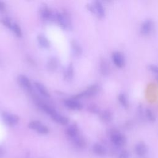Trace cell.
<instances>
[{
  "instance_id": "cell-1",
  "label": "cell",
  "mask_w": 158,
  "mask_h": 158,
  "mask_svg": "<svg viewBox=\"0 0 158 158\" xmlns=\"http://www.w3.org/2000/svg\"><path fill=\"white\" fill-rule=\"evenodd\" d=\"M55 19L59 25L64 29L69 30L72 28L70 16L66 13H58L55 14Z\"/></svg>"
},
{
  "instance_id": "cell-2",
  "label": "cell",
  "mask_w": 158,
  "mask_h": 158,
  "mask_svg": "<svg viewBox=\"0 0 158 158\" xmlns=\"http://www.w3.org/2000/svg\"><path fill=\"white\" fill-rule=\"evenodd\" d=\"M110 139L113 144L116 146H121L125 144L127 141L126 137L116 129H112L110 132Z\"/></svg>"
},
{
  "instance_id": "cell-3",
  "label": "cell",
  "mask_w": 158,
  "mask_h": 158,
  "mask_svg": "<svg viewBox=\"0 0 158 158\" xmlns=\"http://www.w3.org/2000/svg\"><path fill=\"white\" fill-rule=\"evenodd\" d=\"M99 86L97 84H94L89 87H88L85 91L83 92L78 94L77 95H75L73 97V99L77 100L79 99H80L82 98H90V97H93L95 95L97 94V93L99 91Z\"/></svg>"
},
{
  "instance_id": "cell-4",
  "label": "cell",
  "mask_w": 158,
  "mask_h": 158,
  "mask_svg": "<svg viewBox=\"0 0 158 158\" xmlns=\"http://www.w3.org/2000/svg\"><path fill=\"white\" fill-rule=\"evenodd\" d=\"M88 10L98 17L102 18L105 16V9L101 2L95 1L93 3L87 5Z\"/></svg>"
},
{
  "instance_id": "cell-5",
  "label": "cell",
  "mask_w": 158,
  "mask_h": 158,
  "mask_svg": "<svg viewBox=\"0 0 158 158\" xmlns=\"http://www.w3.org/2000/svg\"><path fill=\"white\" fill-rule=\"evenodd\" d=\"M154 29V22L152 19H146L143 21L140 25V33L142 35L151 34Z\"/></svg>"
},
{
  "instance_id": "cell-6",
  "label": "cell",
  "mask_w": 158,
  "mask_h": 158,
  "mask_svg": "<svg viewBox=\"0 0 158 158\" xmlns=\"http://www.w3.org/2000/svg\"><path fill=\"white\" fill-rule=\"evenodd\" d=\"M28 127L30 129L33 130L37 132H38V133L42 134V135H46L49 132V129L38 121H31L29 124Z\"/></svg>"
},
{
  "instance_id": "cell-7",
  "label": "cell",
  "mask_w": 158,
  "mask_h": 158,
  "mask_svg": "<svg viewBox=\"0 0 158 158\" xmlns=\"http://www.w3.org/2000/svg\"><path fill=\"white\" fill-rule=\"evenodd\" d=\"M2 117L6 125L10 127H13L17 125L19 121V118L17 115L7 112H3L2 114Z\"/></svg>"
},
{
  "instance_id": "cell-8",
  "label": "cell",
  "mask_w": 158,
  "mask_h": 158,
  "mask_svg": "<svg viewBox=\"0 0 158 158\" xmlns=\"http://www.w3.org/2000/svg\"><path fill=\"white\" fill-rule=\"evenodd\" d=\"M111 58L114 64L118 67L122 68L125 66V58L122 52L119 51H114L112 53Z\"/></svg>"
},
{
  "instance_id": "cell-9",
  "label": "cell",
  "mask_w": 158,
  "mask_h": 158,
  "mask_svg": "<svg viewBox=\"0 0 158 158\" xmlns=\"http://www.w3.org/2000/svg\"><path fill=\"white\" fill-rule=\"evenodd\" d=\"M64 104L67 108L72 110L80 111L83 108L82 104L80 102H79L77 100H75L73 99L66 100L64 101Z\"/></svg>"
},
{
  "instance_id": "cell-10",
  "label": "cell",
  "mask_w": 158,
  "mask_h": 158,
  "mask_svg": "<svg viewBox=\"0 0 158 158\" xmlns=\"http://www.w3.org/2000/svg\"><path fill=\"white\" fill-rule=\"evenodd\" d=\"M40 14L41 18L44 20H50L52 17L55 18V14H53L51 10L47 6H42L41 7L40 10Z\"/></svg>"
},
{
  "instance_id": "cell-11",
  "label": "cell",
  "mask_w": 158,
  "mask_h": 158,
  "mask_svg": "<svg viewBox=\"0 0 158 158\" xmlns=\"http://www.w3.org/2000/svg\"><path fill=\"white\" fill-rule=\"evenodd\" d=\"M18 82L19 85L27 90H31L32 88V83L27 77L24 75H20L18 77Z\"/></svg>"
},
{
  "instance_id": "cell-12",
  "label": "cell",
  "mask_w": 158,
  "mask_h": 158,
  "mask_svg": "<svg viewBox=\"0 0 158 158\" xmlns=\"http://www.w3.org/2000/svg\"><path fill=\"white\" fill-rule=\"evenodd\" d=\"M99 69H100L101 73L103 75H106L110 73V64L108 63V61L104 58H101L100 60Z\"/></svg>"
},
{
  "instance_id": "cell-13",
  "label": "cell",
  "mask_w": 158,
  "mask_h": 158,
  "mask_svg": "<svg viewBox=\"0 0 158 158\" xmlns=\"http://www.w3.org/2000/svg\"><path fill=\"white\" fill-rule=\"evenodd\" d=\"M99 118L100 119L105 123H108L111 122L113 118V113L108 110L102 111L99 113Z\"/></svg>"
},
{
  "instance_id": "cell-14",
  "label": "cell",
  "mask_w": 158,
  "mask_h": 158,
  "mask_svg": "<svg viewBox=\"0 0 158 158\" xmlns=\"http://www.w3.org/2000/svg\"><path fill=\"white\" fill-rule=\"evenodd\" d=\"M51 118L56 122L63 125H66L69 122V119L67 117L61 116L58 112H56L54 115H52Z\"/></svg>"
},
{
  "instance_id": "cell-15",
  "label": "cell",
  "mask_w": 158,
  "mask_h": 158,
  "mask_svg": "<svg viewBox=\"0 0 158 158\" xmlns=\"http://www.w3.org/2000/svg\"><path fill=\"white\" fill-rule=\"evenodd\" d=\"M71 138L74 144L79 148H84L87 145L86 140L83 137H81L80 135H78L77 136Z\"/></svg>"
},
{
  "instance_id": "cell-16",
  "label": "cell",
  "mask_w": 158,
  "mask_h": 158,
  "mask_svg": "<svg viewBox=\"0 0 158 158\" xmlns=\"http://www.w3.org/2000/svg\"><path fill=\"white\" fill-rule=\"evenodd\" d=\"M35 87L36 88V89L38 91V92L44 97L46 98H50V94L48 92V90L46 89V88L41 83L39 82H35L34 83Z\"/></svg>"
},
{
  "instance_id": "cell-17",
  "label": "cell",
  "mask_w": 158,
  "mask_h": 158,
  "mask_svg": "<svg viewBox=\"0 0 158 158\" xmlns=\"http://www.w3.org/2000/svg\"><path fill=\"white\" fill-rule=\"evenodd\" d=\"M66 133L71 138L75 137L79 135V130L77 125L76 124L71 125L67 127L66 130Z\"/></svg>"
},
{
  "instance_id": "cell-18",
  "label": "cell",
  "mask_w": 158,
  "mask_h": 158,
  "mask_svg": "<svg viewBox=\"0 0 158 158\" xmlns=\"http://www.w3.org/2000/svg\"><path fill=\"white\" fill-rule=\"evenodd\" d=\"M135 152L138 156H144L147 152L146 145L143 142H139L135 146Z\"/></svg>"
},
{
  "instance_id": "cell-19",
  "label": "cell",
  "mask_w": 158,
  "mask_h": 158,
  "mask_svg": "<svg viewBox=\"0 0 158 158\" xmlns=\"http://www.w3.org/2000/svg\"><path fill=\"white\" fill-rule=\"evenodd\" d=\"M74 66L72 64H70L68 67L65 70L64 74V78L67 81H70L72 79L74 76Z\"/></svg>"
},
{
  "instance_id": "cell-20",
  "label": "cell",
  "mask_w": 158,
  "mask_h": 158,
  "mask_svg": "<svg viewBox=\"0 0 158 158\" xmlns=\"http://www.w3.org/2000/svg\"><path fill=\"white\" fill-rule=\"evenodd\" d=\"M118 101L121 103L122 106L125 108H128L129 107V102L128 101V98L125 93L121 92L118 94Z\"/></svg>"
},
{
  "instance_id": "cell-21",
  "label": "cell",
  "mask_w": 158,
  "mask_h": 158,
  "mask_svg": "<svg viewBox=\"0 0 158 158\" xmlns=\"http://www.w3.org/2000/svg\"><path fill=\"white\" fill-rule=\"evenodd\" d=\"M93 152L99 156H104L106 154V149L102 145L99 143H96L93 146Z\"/></svg>"
},
{
  "instance_id": "cell-22",
  "label": "cell",
  "mask_w": 158,
  "mask_h": 158,
  "mask_svg": "<svg viewBox=\"0 0 158 158\" xmlns=\"http://www.w3.org/2000/svg\"><path fill=\"white\" fill-rule=\"evenodd\" d=\"M37 40H38L39 44L41 47H43L44 48H49L50 47V45H51L50 41L44 35H38L37 37Z\"/></svg>"
},
{
  "instance_id": "cell-23",
  "label": "cell",
  "mask_w": 158,
  "mask_h": 158,
  "mask_svg": "<svg viewBox=\"0 0 158 158\" xmlns=\"http://www.w3.org/2000/svg\"><path fill=\"white\" fill-rule=\"evenodd\" d=\"M145 116L150 122H154L156 119L155 114L150 108H146L145 110Z\"/></svg>"
},
{
  "instance_id": "cell-24",
  "label": "cell",
  "mask_w": 158,
  "mask_h": 158,
  "mask_svg": "<svg viewBox=\"0 0 158 158\" xmlns=\"http://www.w3.org/2000/svg\"><path fill=\"white\" fill-rule=\"evenodd\" d=\"M11 30L13 32V33L16 35V37H21L22 36V30L21 29V27H19V25L18 24H17L16 23L13 22L12 24L11 27L10 28Z\"/></svg>"
},
{
  "instance_id": "cell-25",
  "label": "cell",
  "mask_w": 158,
  "mask_h": 158,
  "mask_svg": "<svg viewBox=\"0 0 158 158\" xmlns=\"http://www.w3.org/2000/svg\"><path fill=\"white\" fill-rule=\"evenodd\" d=\"M87 110L90 113L93 114H99V113L101 112L99 106L95 103L89 104L88 105Z\"/></svg>"
},
{
  "instance_id": "cell-26",
  "label": "cell",
  "mask_w": 158,
  "mask_h": 158,
  "mask_svg": "<svg viewBox=\"0 0 158 158\" xmlns=\"http://www.w3.org/2000/svg\"><path fill=\"white\" fill-rule=\"evenodd\" d=\"M58 63L56 58H51L48 63V68L49 71H55L58 67Z\"/></svg>"
},
{
  "instance_id": "cell-27",
  "label": "cell",
  "mask_w": 158,
  "mask_h": 158,
  "mask_svg": "<svg viewBox=\"0 0 158 158\" xmlns=\"http://www.w3.org/2000/svg\"><path fill=\"white\" fill-rule=\"evenodd\" d=\"M71 46L73 49V51L75 55H80L82 52V49L80 46L75 41H72L71 42Z\"/></svg>"
},
{
  "instance_id": "cell-28",
  "label": "cell",
  "mask_w": 158,
  "mask_h": 158,
  "mask_svg": "<svg viewBox=\"0 0 158 158\" xmlns=\"http://www.w3.org/2000/svg\"><path fill=\"white\" fill-rule=\"evenodd\" d=\"M0 22H1L4 26L6 27L7 28H9L10 29L11 27L12 24L13 23V22H12V21L8 17H5L2 19L1 21H0Z\"/></svg>"
},
{
  "instance_id": "cell-29",
  "label": "cell",
  "mask_w": 158,
  "mask_h": 158,
  "mask_svg": "<svg viewBox=\"0 0 158 158\" xmlns=\"http://www.w3.org/2000/svg\"><path fill=\"white\" fill-rule=\"evenodd\" d=\"M148 69L152 72L158 75V66L153 64H150L148 66Z\"/></svg>"
},
{
  "instance_id": "cell-30",
  "label": "cell",
  "mask_w": 158,
  "mask_h": 158,
  "mask_svg": "<svg viewBox=\"0 0 158 158\" xmlns=\"http://www.w3.org/2000/svg\"><path fill=\"white\" fill-rule=\"evenodd\" d=\"M119 158H129V152L126 150L122 151L119 154Z\"/></svg>"
},
{
  "instance_id": "cell-31",
  "label": "cell",
  "mask_w": 158,
  "mask_h": 158,
  "mask_svg": "<svg viewBox=\"0 0 158 158\" xmlns=\"http://www.w3.org/2000/svg\"><path fill=\"white\" fill-rule=\"evenodd\" d=\"M5 9H6V5L5 4V3L0 2V12L5 11Z\"/></svg>"
},
{
  "instance_id": "cell-32",
  "label": "cell",
  "mask_w": 158,
  "mask_h": 158,
  "mask_svg": "<svg viewBox=\"0 0 158 158\" xmlns=\"http://www.w3.org/2000/svg\"><path fill=\"white\" fill-rule=\"evenodd\" d=\"M4 154H5V151L2 148H0V157H2Z\"/></svg>"
},
{
  "instance_id": "cell-33",
  "label": "cell",
  "mask_w": 158,
  "mask_h": 158,
  "mask_svg": "<svg viewBox=\"0 0 158 158\" xmlns=\"http://www.w3.org/2000/svg\"><path fill=\"white\" fill-rule=\"evenodd\" d=\"M156 79L158 81V75H156Z\"/></svg>"
}]
</instances>
